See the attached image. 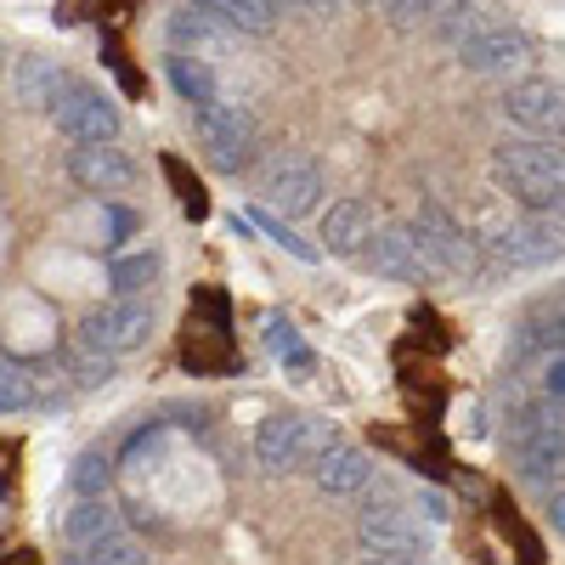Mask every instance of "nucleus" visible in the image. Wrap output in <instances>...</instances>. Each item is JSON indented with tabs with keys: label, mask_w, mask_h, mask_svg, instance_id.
I'll use <instances>...</instances> for the list:
<instances>
[{
	"label": "nucleus",
	"mask_w": 565,
	"mask_h": 565,
	"mask_svg": "<svg viewBox=\"0 0 565 565\" xmlns=\"http://www.w3.org/2000/svg\"><path fill=\"white\" fill-rule=\"evenodd\" d=\"M351 565H424V548H373V543H362Z\"/></svg>",
	"instance_id": "27"
},
{
	"label": "nucleus",
	"mask_w": 565,
	"mask_h": 565,
	"mask_svg": "<svg viewBox=\"0 0 565 565\" xmlns=\"http://www.w3.org/2000/svg\"><path fill=\"white\" fill-rule=\"evenodd\" d=\"M492 255L498 260H509V266H543V260H554L559 255V226H554V215H526V221H509V226H498L492 232Z\"/></svg>",
	"instance_id": "11"
},
{
	"label": "nucleus",
	"mask_w": 565,
	"mask_h": 565,
	"mask_svg": "<svg viewBox=\"0 0 565 565\" xmlns=\"http://www.w3.org/2000/svg\"><path fill=\"white\" fill-rule=\"evenodd\" d=\"M385 12H391V23H396V29H413V23H430V12H436V7H385Z\"/></svg>",
	"instance_id": "30"
},
{
	"label": "nucleus",
	"mask_w": 565,
	"mask_h": 565,
	"mask_svg": "<svg viewBox=\"0 0 565 565\" xmlns=\"http://www.w3.org/2000/svg\"><path fill=\"white\" fill-rule=\"evenodd\" d=\"M210 18L232 34H271L282 7H271V0H221V7H210Z\"/></svg>",
	"instance_id": "20"
},
{
	"label": "nucleus",
	"mask_w": 565,
	"mask_h": 565,
	"mask_svg": "<svg viewBox=\"0 0 565 565\" xmlns=\"http://www.w3.org/2000/svg\"><path fill=\"white\" fill-rule=\"evenodd\" d=\"M68 175L74 186H85V193H97V199H114V193H130L136 186V164L114 148H74L68 153Z\"/></svg>",
	"instance_id": "13"
},
{
	"label": "nucleus",
	"mask_w": 565,
	"mask_h": 565,
	"mask_svg": "<svg viewBox=\"0 0 565 565\" xmlns=\"http://www.w3.org/2000/svg\"><path fill=\"white\" fill-rule=\"evenodd\" d=\"M565 413L554 407H526L521 418H514V430H509V447L514 458H521V476L537 481V487H554L565 476Z\"/></svg>",
	"instance_id": "4"
},
{
	"label": "nucleus",
	"mask_w": 565,
	"mask_h": 565,
	"mask_svg": "<svg viewBox=\"0 0 565 565\" xmlns=\"http://www.w3.org/2000/svg\"><path fill=\"white\" fill-rule=\"evenodd\" d=\"M548 521H554V532L565 537V487H559V492L548 498Z\"/></svg>",
	"instance_id": "32"
},
{
	"label": "nucleus",
	"mask_w": 565,
	"mask_h": 565,
	"mask_svg": "<svg viewBox=\"0 0 565 565\" xmlns=\"http://www.w3.org/2000/svg\"><path fill=\"white\" fill-rule=\"evenodd\" d=\"M521 345H526V351H532V345H554V356H565V300H559L543 322H532V334H526Z\"/></svg>",
	"instance_id": "26"
},
{
	"label": "nucleus",
	"mask_w": 565,
	"mask_h": 565,
	"mask_svg": "<svg viewBox=\"0 0 565 565\" xmlns=\"http://www.w3.org/2000/svg\"><path fill=\"white\" fill-rule=\"evenodd\" d=\"M79 565H153L148 559V548H141L136 537H103V543H90L85 554H79Z\"/></svg>",
	"instance_id": "23"
},
{
	"label": "nucleus",
	"mask_w": 565,
	"mask_h": 565,
	"mask_svg": "<svg viewBox=\"0 0 565 565\" xmlns=\"http://www.w3.org/2000/svg\"><path fill=\"white\" fill-rule=\"evenodd\" d=\"M0 407H7V413L34 407V373L23 362H12V356H7V367H0Z\"/></svg>",
	"instance_id": "24"
},
{
	"label": "nucleus",
	"mask_w": 565,
	"mask_h": 565,
	"mask_svg": "<svg viewBox=\"0 0 565 565\" xmlns=\"http://www.w3.org/2000/svg\"><path fill=\"white\" fill-rule=\"evenodd\" d=\"M492 175L503 193H514L532 215H565V141H537V136H514L498 141Z\"/></svg>",
	"instance_id": "1"
},
{
	"label": "nucleus",
	"mask_w": 565,
	"mask_h": 565,
	"mask_svg": "<svg viewBox=\"0 0 565 565\" xmlns=\"http://www.w3.org/2000/svg\"><path fill=\"white\" fill-rule=\"evenodd\" d=\"M373 232H380V226H373V210L362 199H334L322 210V232H317V238H322L328 255H356V249L367 255Z\"/></svg>",
	"instance_id": "15"
},
{
	"label": "nucleus",
	"mask_w": 565,
	"mask_h": 565,
	"mask_svg": "<svg viewBox=\"0 0 565 565\" xmlns=\"http://www.w3.org/2000/svg\"><path fill=\"white\" fill-rule=\"evenodd\" d=\"M266 351L289 367V373H311V367H317L311 345L300 340V328H295L289 317H266Z\"/></svg>",
	"instance_id": "21"
},
{
	"label": "nucleus",
	"mask_w": 565,
	"mask_h": 565,
	"mask_svg": "<svg viewBox=\"0 0 565 565\" xmlns=\"http://www.w3.org/2000/svg\"><path fill=\"white\" fill-rule=\"evenodd\" d=\"M108 380H114V356H103V351H79L74 356V385L79 391H97Z\"/></svg>",
	"instance_id": "25"
},
{
	"label": "nucleus",
	"mask_w": 565,
	"mask_h": 565,
	"mask_svg": "<svg viewBox=\"0 0 565 565\" xmlns=\"http://www.w3.org/2000/svg\"><path fill=\"white\" fill-rule=\"evenodd\" d=\"M503 119L537 141H565V85L559 79H514L503 90Z\"/></svg>",
	"instance_id": "5"
},
{
	"label": "nucleus",
	"mask_w": 565,
	"mask_h": 565,
	"mask_svg": "<svg viewBox=\"0 0 565 565\" xmlns=\"http://www.w3.org/2000/svg\"><path fill=\"white\" fill-rule=\"evenodd\" d=\"M424 514H430V521H447V498L441 492H424Z\"/></svg>",
	"instance_id": "33"
},
{
	"label": "nucleus",
	"mask_w": 565,
	"mask_h": 565,
	"mask_svg": "<svg viewBox=\"0 0 565 565\" xmlns=\"http://www.w3.org/2000/svg\"><path fill=\"white\" fill-rule=\"evenodd\" d=\"M367 266L373 277H391V282H424L430 277V260H424V244L413 226H380L367 244Z\"/></svg>",
	"instance_id": "12"
},
{
	"label": "nucleus",
	"mask_w": 565,
	"mask_h": 565,
	"mask_svg": "<svg viewBox=\"0 0 565 565\" xmlns=\"http://www.w3.org/2000/svg\"><path fill=\"white\" fill-rule=\"evenodd\" d=\"M543 385H548L554 396H565V356H554V362H548V373H543Z\"/></svg>",
	"instance_id": "31"
},
{
	"label": "nucleus",
	"mask_w": 565,
	"mask_h": 565,
	"mask_svg": "<svg viewBox=\"0 0 565 565\" xmlns=\"http://www.w3.org/2000/svg\"><path fill=\"white\" fill-rule=\"evenodd\" d=\"M159 271H164V260L153 249H136V255H114L108 260V282H114L119 300H141L159 282Z\"/></svg>",
	"instance_id": "18"
},
{
	"label": "nucleus",
	"mask_w": 565,
	"mask_h": 565,
	"mask_svg": "<svg viewBox=\"0 0 565 565\" xmlns=\"http://www.w3.org/2000/svg\"><path fill=\"white\" fill-rule=\"evenodd\" d=\"M367 481H373V458H367L362 447H345V441H334V447L311 463V487H317L322 498H356Z\"/></svg>",
	"instance_id": "14"
},
{
	"label": "nucleus",
	"mask_w": 565,
	"mask_h": 565,
	"mask_svg": "<svg viewBox=\"0 0 565 565\" xmlns=\"http://www.w3.org/2000/svg\"><path fill=\"white\" fill-rule=\"evenodd\" d=\"M148 334H153V311L141 300H108L79 322V345L103 356H125L136 345H148Z\"/></svg>",
	"instance_id": "7"
},
{
	"label": "nucleus",
	"mask_w": 565,
	"mask_h": 565,
	"mask_svg": "<svg viewBox=\"0 0 565 565\" xmlns=\"http://www.w3.org/2000/svg\"><path fill=\"white\" fill-rule=\"evenodd\" d=\"M356 532H362V543H373V548H424L418 521H413L407 503H367V509L356 514Z\"/></svg>",
	"instance_id": "16"
},
{
	"label": "nucleus",
	"mask_w": 565,
	"mask_h": 565,
	"mask_svg": "<svg viewBox=\"0 0 565 565\" xmlns=\"http://www.w3.org/2000/svg\"><path fill=\"white\" fill-rule=\"evenodd\" d=\"M328 447H334V436H328L317 418H306V413H277V418H266L255 430V458H260V469H271V476L311 469Z\"/></svg>",
	"instance_id": "2"
},
{
	"label": "nucleus",
	"mask_w": 565,
	"mask_h": 565,
	"mask_svg": "<svg viewBox=\"0 0 565 565\" xmlns=\"http://www.w3.org/2000/svg\"><path fill=\"white\" fill-rule=\"evenodd\" d=\"M63 90H68V79L57 74V63H45V57H23L12 68V103H23V108H57Z\"/></svg>",
	"instance_id": "17"
},
{
	"label": "nucleus",
	"mask_w": 565,
	"mask_h": 565,
	"mask_svg": "<svg viewBox=\"0 0 565 565\" xmlns=\"http://www.w3.org/2000/svg\"><path fill=\"white\" fill-rule=\"evenodd\" d=\"M260 199H266L271 210H282V215L317 210V199H322V164H317L311 153H282V159H271L266 175H260Z\"/></svg>",
	"instance_id": "9"
},
{
	"label": "nucleus",
	"mask_w": 565,
	"mask_h": 565,
	"mask_svg": "<svg viewBox=\"0 0 565 565\" xmlns=\"http://www.w3.org/2000/svg\"><path fill=\"white\" fill-rule=\"evenodd\" d=\"M532 57V40L521 29H503V23H487V29H469L458 40V63L476 68V74H509Z\"/></svg>",
	"instance_id": "10"
},
{
	"label": "nucleus",
	"mask_w": 565,
	"mask_h": 565,
	"mask_svg": "<svg viewBox=\"0 0 565 565\" xmlns=\"http://www.w3.org/2000/svg\"><path fill=\"white\" fill-rule=\"evenodd\" d=\"M413 232H418V244H424V260H430V271H447V277H476V271H481L476 238H469V232H463L441 204H424L418 221H413Z\"/></svg>",
	"instance_id": "6"
},
{
	"label": "nucleus",
	"mask_w": 565,
	"mask_h": 565,
	"mask_svg": "<svg viewBox=\"0 0 565 565\" xmlns=\"http://www.w3.org/2000/svg\"><path fill=\"white\" fill-rule=\"evenodd\" d=\"M68 537L79 543V548H90V543H103V537H119V521H114V509L108 503H97V498H85L74 514H68Z\"/></svg>",
	"instance_id": "22"
},
{
	"label": "nucleus",
	"mask_w": 565,
	"mask_h": 565,
	"mask_svg": "<svg viewBox=\"0 0 565 565\" xmlns=\"http://www.w3.org/2000/svg\"><path fill=\"white\" fill-rule=\"evenodd\" d=\"M170 85L181 90V103H186V108H204V103L221 97V85H215L210 63L193 57V52H175V57H170Z\"/></svg>",
	"instance_id": "19"
},
{
	"label": "nucleus",
	"mask_w": 565,
	"mask_h": 565,
	"mask_svg": "<svg viewBox=\"0 0 565 565\" xmlns=\"http://www.w3.org/2000/svg\"><path fill=\"white\" fill-rule=\"evenodd\" d=\"M193 130H199V141L210 148V164L215 170H244L255 159L260 125H255L249 103H238V97H215V103L193 108Z\"/></svg>",
	"instance_id": "3"
},
{
	"label": "nucleus",
	"mask_w": 565,
	"mask_h": 565,
	"mask_svg": "<svg viewBox=\"0 0 565 565\" xmlns=\"http://www.w3.org/2000/svg\"><path fill=\"white\" fill-rule=\"evenodd\" d=\"M255 221H260V226H266V232H271V238H277V244H282V249H295V255H300V260H317V255H322V249H317V244H306V238H300V232H289V226H282V221H277V215H255Z\"/></svg>",
	"instance_id": "28"
},
{
	"label": "nucleus",
	"mask_w": 565,
	"mask_h": 565,
	"mask_svg": "<svg viewBox=\"0 0 565 565\" xmlns=\"http://www.w3.org/2000/svg\"><path fill=\"white\" fill-rule=\"evenodd\" d=\"M74 481H79V492H97V487L108 481V458H103V452H85L79 469H74Z\"/></svg>",
	"instance_id": "29"
},
{
	"label": "nucleus",
	"mask_w": 565,
	"mask_h": 565,
	"mask_svg": "<svg viewBox=\"0 0 565 565\" xmlns=\"http://www.w3.org/2000/svg\"><path fill=\"white\" fill-rule=\"evenodd\" d=\"M52 119H57V130L68 141H79V148H108V141L119 136V108L97 85H68L63 103L52 108Z\"/></svg>",
	"instance_id": "8"
}]
</instances>
